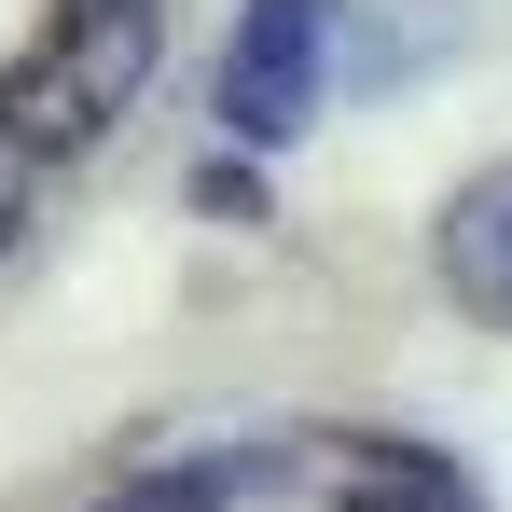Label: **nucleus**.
Masks as SVG:
<instances>
[{"label": "nucleus", "mask_w": 512, "mask_h": 512, "mask_svg": "<svg viewBox=\"0 0 512 512\" xmlns=\"http://www.w3.org/2000/svg\"><path fill=\"white\" fill-rule=\"evenodd\" d=\"M319 42H333V0H250L236 42H222V125L236 139H305L319 111Z\"/></svg>", "instance_id": "2"}, {"label": "nucleus", "mask_w": 512, "mask_h": 512, "mask_svg": "<svg viewBox=\"0 0 512 512\" xmlns=\"http://www.w3.org/2000/svg\"><path fill=\"white\" fill-rule=\"evenodd\" d=\"M236 499V471L222 457H180V471H125L111 499H84V512H222Z\"/></svg>", "instance_id": "5"}, {"label": "nucleus", "mask_w": 512, "mask_h": 512, "mask_svg": "<svg viewBox=\"0 0 512 512\" xmlns=\"http://www.w3.org/2000/svg\"><path fill=\"white\" fill-rule=\"evenodd\" d=\"M319 471H333V512H485L457 485V457H429V443H319Z\"/></svg>", "instance_id": "4"}, {"label": "nucleus", "mask_w": 512, "mask_h": 512, "mask_svg": "<svg viewBox=\"0 0 512 512\" xmlns=\"http://www.w3.org/2000/svg\"><path fill=\"white\" fill-rule=\"evenodd\" d=\"M429 263H443V291H457L471 319H512V167H485L429 222Z\"/></svg>", "instance_id": "3"}, {"label": "nucleus", "mask_w": 512, "mask_h": 512, "mask_svg": "<svg viewBox=\"0 0 512 512\" xmlns=\"http://www.w3.org/2000/svg\"><path fill=\"white\" fill-rule=\"evenodd\" d=\"M153 0H70L56 14V42L28 56V70H0V153H28V167H56V153H97L111 125H125V97L153 84Z\"/></svg>", "instance_id": "1"}, {"label": "nucleus", "mask_w": 512, "mask_h": 512, "mask_svg": "<svg viewBox=\"0 0 512 512\" xmlns=\"http://www.w3.org/2000/svg\"><path fill=\"white\" fill-rule=\"evenodd\" d=\"M14 208H28V153H0V250H14Z\"/></svg>", "instance_id": "6"}]
</instances>
